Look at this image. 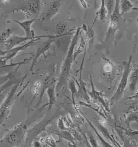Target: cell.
<instances>
[{
	"label": "cell",
	"instance_id": "1",
	"mask_svg": "<svg viewBox=\"0 0 138 147\" xmlns=\"http://www.w3.org/2000/svg\"><path fill=\"white\" fill-rule=\"evenodd\" d=\"M80 29L81 28H77L76 32L74 34L73 38H72L71 40L67 55L66 57H65L64 62L61 69L59 82H58L57 88L60 87L63 84H65V83L67 82V80L69 78L72 64L73 63V61L74 60V50L78 40V36L79 32H80Z\"/></svg>",
	"mask_w": 138,
	"mask_h": 147
},
{
	"label": "cell",
	"instance_id": "2",
	"mask_svg": "<svg viewBox=\"0 0 138 147\" xmlns=\"http://www.w3.org/2000/svg\"><path fill=\"white\" fill-rule=\"evenodd\" d=\"M132 61V56H130L129 61L125 62L124 65V71H123L121 80L118 86L117 90L115 91L113 96L110 99L111 102H115L118 100L122 97L123 93H124L125 89L126 88L129 82V78L130 72H131Z\"/></svg>",
	"mask_w": 138,
	"mask_h": 147
},
{
	"label": "cell",
	"instance_id": "3",
	"mask_svg": "<svg viewBox=\"0 0 138 147\" xmlns=\"http://www.w3.org/2000/svg\"><path fill=\"white\" fill-rule=\"evenodd\" d=\"M64 35H58L56 36L53 35H41V36H36L34 37H27V36H19L18 35H14L11 36V37L5 42V48L10 50L13 48L15 47V46L20 45V43H22L24 42L29 41V40H32L35 39H41L43 38H53L57 36H61Z\"/></svg>",
	"mask_w": 138,
	"mask_h": 147
},
{
	"label": "cell",
	"instance_id": "4",
	"mask_svg": "<svg viewBox=\"0 0 138 147\" xmlns=\"http://www.w3.org/2000/svg\"><path fill=\"white\" fill-rule=\"evenodd\" d=\"M40 1L37 0H32V1H22L20 4L12 10V12L18 11H22L31 16L32 14H38L40 12Z\"/></svg>",
	"mask_w": 138,
	"mask_h": 147
},
{
	"label": "cell",
	"instance_id": "5",
	"mask_svg": "<svg viewBox=\"0 0 138 147\" xmlns=\"http://www.w3.org/2000/svg\"><path fill=\"white\" fill-rule=\"evenodd\" d=\"M40 40V39L32 40L30 41V42H28L27 43H26L25 45H24L22 46H20L19 47H14L10 50L7 51L6 52H4V51H1V55L2 56V57H1V65H3L4 63L6 62L7 61L11 59V58L15 56L19 52V51H20L22 50H24V49H26L27 47H30V46H31L32 45L34 42H37V41H38Z\"/></svg>",
	"mask_w": 138,
	"mask_h": 147
},
{
	"label": "cell",
	"instance_id": "6",
	"mask_svg": "<svg viewBox=\"0 0 138 147\" xmlns=\"http://www.w3.org/2000/svg\"><path fill=\"white\" fill-rule=\"evenodd\" d=\"M61 5L60 1H53L48 8L43 12L40 16V19L42 20H48L52 19L57 13Z\"/></svg>",
	"mask_w": 138,
	"mask_h": 147
},
{
	"label": "cell",
	"instance_id": "7",
	"mask_svg": "<svg viewBox=\"0 0 138 147\" xmlns=\"http://www.w3.org/2000/svg\"><path fill=\"white\" fill-rule=\"evenodd\" d=\"M18 87V84H17L16 86H15L11 90L10 93L9 94L8 96L6 98L5 100L3 102V104L1 106V123L3 121L6 114H7L9 113V110L11 105L12 99L13 98L14 94H15Z\"/></svg>",
	"mask_w": 138,
	"mask_h": 147
},
{
	"label": "cell",
	"instance_id": "8",
	"mask_svg": "<svg viewBox=\"0 0 138 147\" xmlns=\"http://www.w3.org/2000/svg\"><path fill=\"white\" fill-rule=\"evenodd\" d=\"M90 84H91V86H92V92H88L89 94L94 100H98L100 103V104L103 105V107L105 108V109L107 111H110V108H109L108 105L107 104V103L106 102L105 99L103 97L102 93L97 91L95 89V88H94L93 82V80H92L91 76H90Z\"/></svg>",
	"mask_w": 138,
	"mask_h": 147
},
{
	"label": "cell",
	"instance_id": "9",
	"mask_svg": "<svg viewBox=\"0 0 138 147\" xmlns=\"http://www.w3.org/2000/svg\"><path fill=\"white\" fill-rule=\"evenodd\" d=\"M14 21L24 29L26 34L25 36L27 37H34V36H36L35 32L31 29V25L35 21V19L26 20L22 22H20L17 20H14Z\"/></svg>",
	"mask_w": 138,
	"mask_h": 147
},
{
	"label": "cell",
	"instance_id": "10",
	"mask_svg": "<svg viewBox=\"0 0 138 147\" xmlns=\"http://www.w3.org/2000/svg\"><path fill=\"white\" fill-rule=\"evenodd\" d=\"M78 80H79V82L77 83L78 85V89L77 94L76 96L77 97L81 98L87 102L90 103V99L88 95V91L86 90V88H85L86 83L84 82V81L81 78V71L80 72V74H79V77Z\"/></svg>",
	"mask_w": 138,
	"mask_h": 147
},
{
	"label": "cell",
	"instance_id": "11",
	"mask_svg": "<svg viewBox=\"0 0 138 147\" xmlns=\"http://www.w3.org/2000/svg\"><path fill=\"white\" fill-rule=\"evenodd\" d=\"M129 86L130 90L134 92L136 90V86L138 83V69H133L130 72L129 78Z\"/></svg>",
	"mask_w": 138,
	"mask_h": 147
},
{
	"label": "cell",
	"instance_id": "12",
	"mask_svg": "<svg viewBox=\"0 0 138 147\" xmlns=\"http://www.w3.org/2000/svg\"><path fill=\"white\" fill-rule=\"evenodd\" d=\"M122 15L120 10V1H115V7L110 16V21L112 22H117L121 18Z\"/></svg>",
	"mask_w": 138,
	"mask_h": 147
},
{
	"label": "cell",
	"instance_id": "13",
	"mask_svg": "<svg viewBox=\"0 0 138 147\" xmlns=\"http://www.w3.org/2000/svg\"><path fill=\"white\" fill-rule=\"evenodd\" d=\"M98 129L100 130L101 134L104 135V136L105 138L109 139V140H110L111 142H112V144L114 145H115L117 147H121L120 144L118 142H117V141H115V139L111 136V135L110 134V132H109V131L106 127H105L104 126H103L102 124L99 123L98 126Z\"/></svg>",
	"mask_w": 138,
	"mask_h": 147
},
{
	"label": "cell",
	"instance_id": "14",
	"mask_svg": "<svg viewBox=\"0 0 138 147\" xmlns=\"http://www.w3.org/2000/svg\"><path fill=\"white\" fill-rule=\"evenodd\" d=\"M85 120H87V121H88V124H89V126L92 127V129L94 131V133H95V134L96 135V136H97L98 138L99 139V140L100 144H102V145L103 146V147H114L111 144L105 140V139L100 135V134L99 133V131L97 130L96 128L94 126V125L92 124V123L90 121H89L88 119H85Z\"/></svg>",
	"mask_w": 138,
	"mask_h": 147
},
{
	"label": "cell",
	"instance_id": "15",
	"mask_svg": "<svg viewBox=\"0 0 138 147\" xmlns=\"http://www.w3.org/2000/svg\"><path fill=\"white\" fill-rule=\"evenodd\" d=\"M55 84L50 86L47 89V93L48 96V109L52 108L53 105L56 102L55 98Z\"/></svg>",
	"mask_w": 138,
	"mask_h": 147
},
{
	"label": "cell",
	"instance_id": "16",
	"mask_svg": "<svg viewBox=\"0 0 138 147\" xmlns=\"http://www.w3.org/2000/svg\"><path fill=\"white\" fill-rule=\"evenodd\" d=\"M97 16L99 18V19L102 21L105 22L107 19V18H108V11L106 8L105 1H101V5L99 9L98 10L97 13Z\"/></svg>",
	"mask_w": 138,
	"mask_h": 147
},
{
	"label": "cell",
	"instance_id": "17",
	"mask_svg": "<svg viewBox=\"0 0 138 147\" xmlns=\"http://www.w3.org/2000/svg\"><path fill=\"white\" fill-rule=\"evenodd\" d=\"M50 43H51L50 41L49 42H47V43L44 44V45H43V46H42L40 48H39L38 49L37 53H36V54L35 55L34 60L32 61V67L31 68V70H32V69L34 67V65L36 63V62H37L38 57L40 56L41 55L44 54L45 51H47L48 49V48L50 47Z\"/></svg>",
	"mask_w": 138,
	"mask_h": 147
},
{
	"label": "cell",
	"instance_id": "18",
	"mask_svg": "<svg viewBox=\"0 0 138 147\" xmlns=\"http://www.w3.org/2000/svg\"><path fill=\"white\" fill-rule=\"evenodd\" d=\"M134 8L133 4L129 0H123L120 1V10L121 15L128 12L129 10H132Z\"/></svg>",
	"mask_w": 138,
	"mask_h": 147
},
{
	"label": "cell",
	"instance_id": "19",
	"mask_svg": "<svg viewBox=\"0 0 138 147\" xmlns=\"http://www.w3.org/2000/svg\"><path fill=\"white\" fill-rule=\"evenodd\" d=\"M25 129L24 126H21L20 127L16 129L14 131H13L12 133L9 135V140L11 142H14L17 140V139H19L20 137L24 134Z\"/></svg>",
	"mask_w": 138,
	"mask_h": 147
},
{
	"label": "cell",
	"instance_id": "20",
	"mask_svg": "<svg viewBox=\"0 0 138 147\" xmlns=\"http://www.w3.org/2000/svg\"><path fill=\"white\" fill-rule=\"evenodd\" d=\"M80 36H81L80 42H79V44L78 49L74 51V60L79 54H81L82 52H83V51H85V49H86L87 42L84 40V38H83V36H82L81 34H80Z\"/></svg>",
	"mask_w": 138,
	"mask_h": 147
},
{
	"label": "cell",
	"instance_id": "21",
	"mask_svg": "<svg viewBox=\"0 0 138 147\" xmlns=\"http://www.w3.org/2000/svg\"><path fill=\"white\" fill-rule=\"evenodd\" d=\"M132 122H137L138 123V113L130 114L125 119V123L129 128H130V124Z\"/></svg>",
	"mask_w": 138,
	"mask_h": 147
},
{
	"label": "cell",
	"instance_id": "22",
	"mask_svg": "<svg viewBox=\"0 0 138 147\" xmlns=\"http://www.w3.org/2000/svg\"><path fill=\"white\" fill-rule=\"evenodd\" d=\"M106 8L108 11V18L110 19L115 7V1H105Z\"/></svg>",
	"mask_w": 138,
	"mask_h": 147
},
{
	"label": "cell",
	"instance_id": "23",
	"mask_svg": "<svg viewBox=\"0 0 138 147\" xmlns=\"http://www.w3.org/2000/svg\"><path fill=\"white\" fill-rule=\"evenodd\" d=\"M69 90L71 92L72 100H73V102H74V96H75V95H77L78 90L76 88V85H75V82L72 80H70L69 81Z\"/></svg>",
	"mask_w": 138,
	"mask_h": 147
},
{
	"label": "cell",
	"instance_id": "24",
	"mask_svg": "<svg viewBox=\"0 0 138 147\" xmlns=\"http://www.w3.org/2000/svg\"><path fill=\"white\" fill-rule=\"evenodd\" d=\"M59 136H60L62 138H63L66 140L69 141L72 144H74V138L71 135V134L69 132L67 131H63L62 132H60L59 134H58Z\"/></svg>",
	"mask_w": 138,
	"mask_h": 147
},
{
	"label": "cell",
	"instance_id": "25",
	"mask_svg": "<svg viewBox=\"0 0 138 147\" xmlns=\"http://www.w3.org/2000/svg\"><path fill=\"white\" fill-rule=\"evenodd\" d=\"M84 31L87 34V36H88L87 38H88L90 45H92L94 41V31H93V29L92 28H88V26H85V29H84Z\"/></svg>",
	"mask_w": 138,
	"mask_h": 147
},
{
	"label": "cell",
	"instance_id": "26",
	"mask_svg": "<svg viewBox=\"0 0 138 147\" xmlns=\"http://www.w3.org/2000/svg\"><path fill=\"white\" fill-rule=\"evenodd\" d=\"M12 34V31L10 29H7L4 32H2L1 34V42H5L11 36Z\"/></svg>",
	"mask_w": 138,
	"mask_h": 147
},
{
	"label": "cell",
	"instance_id": "27",
	"mask_svg": "<svg viewBox=\"0 0 138 147\" xmlns=\"http://www.w3.org/2000/svg\"><path fill=\"white\" fill-rule=\"evenodd\" d=\"M88 141H89L90 145L92 146V147H99V146L98 145V144L96 138L94 137L92 134H88Z\"/></svg>",
	"mask_w": 138,
	"mask_h": 147
},
{
	"label": "cell",
	"instance_id": "28",
	"mask_svg": "<svg viewBox=\"0 0 138 147\" xmlns=\"http://www.w3.org/2000/svg\"><path fill=\"white\" fill-rule=\"evenodd\" d=\"M65 30H66V26H65V25L64 24H63L62 22H59L58 23L57 26H56V31L59 34V35H61V33H65ZM63 35H66L65 34H63Z\"/></svg>",
	"mask_w": 138,
	"mask_h": 147
},
{
	"label": "cell",
	"instance_id": "29",
	"mask_svg": "<svg viewBox=\"0 0 138 147\" xmlns=\"http://www.w3.org/2000/svg\"><path fill=\"white\" fill-rule=\"evenodd\" d=\"M46 143L50 146V147H57L56 146V144L55 143V141L53 140V139L50 138H48L46 140Z\"/></svg>",
	"mask_w": 138,
	"mask_h": 147
},
{
	"label": "cell",
	"instance_id": "30",
	"mask_svg": "<svg viewBox=\"0 0 138 147\" xmlns=\"http://www.w3.org/2000/svg\"><path fill=\"white\" fill-rule=\"evenodd\" d=\"M127 99H136V100H138V90L133 95V96H131L129 97Z\"/></svg>",
	"mask_w": 138,
	"mask_h": 147
},
{
	"label": "cell",
	"instance_id": "31",
	"mask_svg": "<svg viewBox=\"0 0 138 147\" xmlns=\"http://www.w3.org/2000/svg\"><path fill=\"white\" fill-rule=\"evenodd\" d=\"M85 143L86 146H87V147H92V146L90 145V143H89V141H88V138H87V137H85Z\"/></svg>",
	"mask_w": 138,
	"mask_h": 147
},
{
	"label": "cell",
	"instance_id": "32",
	"mask_svg": "<svg viewBox=\"0 0 138 147\" xmlns=\"http://www.w3.org/2000/svg\"><path fill=\"white\" fill-rule=\"evenodd\" d=\"M132 10H137L138 11V7H134V8Z\"/></svg>",
	"mask_w": 138,
	"mask_h": 147
},
{
	"label": "cell",
	"instance_id": "33",
	"mask_svg": "<svg viewBox=\"0 0 138 147\" xmlns=\"http://www.w3.org/2000/svg\"><path fill=\"white\" fill-rule=\"evenodd\" d=\"M136 22H137V24H138V18L136 19Z\"/></svg>",
	"mask_w": 138,
	"mask_h": 147
},
{
	"label": "cell",
	"instance_id": "34",
	"mask_svg": "<svg viewBox=\"0 0 138 147\" xmlns=\"http://www.w3.org/2000/svg\"><path fill=\"white\" fill-rule=\"evenodd\" d=\"M82 147H84V146H82Z\"/></svg>",
	"mask_w": 138,
	"mask_h": 147
},
{
	"label": "cell",
	"instance_id": "35",
	"mask_svg": "<svg viewBox=\"0 0 138 147\" xmlns=\"http://www.w3.org/2000/svg\"><path fill=\"white\" fill-rule=\"evenodd\" d=\"M137 108H138V105H137Z\"/></svg>",
	"mask_w": 138,
	"mask_h": 147
},
{
	"label": "cell",
	"instance_id": "36",
	"mask_svg": "<svg viewBox=\"0 0 138 147\" xmlns=\"http://www.w3.org/2000/svg\"><path fill=\"white\" fill-rule=\"evenodd\" d=\"M137 147H138V145H137Z\"/></svg>",
	"mask_w": 138,
	"mask_h": 147
}]
</instances>
